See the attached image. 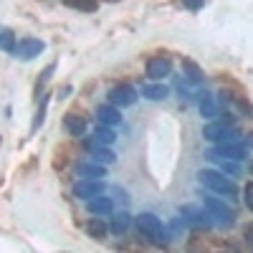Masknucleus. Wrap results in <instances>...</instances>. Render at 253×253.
<instances>
[{"mask_svg":"<svg viewBox=\"0 0 253 253\" xmlns=\"http://www.w3.org/2000/svg\"><path fill=\"white\" fill-rule=\"evenodd\" d=\"M203 205L210 210V215H213L215 223H220L223 228H230L236 223V210L230 208L228 203H223V195L220 198H205Z\"/></svg>","mask_w":253,"mask_h":253,"instance_id":"7ed1b4c3","label":"nucleus"},{"mask_svg":"<svg viewBox=\"0 0 253 253\" xmlns=\"http://www.w3.org/2000/svg\"><path fill=\"white\" fill-rule=\"evenodd\" d=\"M86 233L94 241H104V238H107V233H109V228H107V223L101 220V215H96V218H91L86 223Z\"/></svg>","mask_w":253,"mask_h":253,"instance_id":"f3484780","label":"nucleus"},{"mask_svg":"<svg viewBox=\"0 0 253 253\" xmlns=\"http://www.w3.org/2000/svg\"><path fill=\"white\" fill-rule=\"evenodd\" d=\"M109 101L114 107H132L137 101V91L129 86V84H119V86L109 89Z\"/></svg>","mask_w":253,"mask_h":253,"instance_id":"9d476101","label":"nucleus"},{"mask_svg":"<svg viewBox=\"0 0 253 253\" xmlns=\"http://www.w3.org/2000/svg\"><path fill=\"white\" fill-rule=\"evenodd\" d=\"M114 139H117V134H114L112 126H107V124H99V126H96V132H94V142H96V144L109 147V144H114Z\"/></svg>","mask_w":253,"mask_h":253,"instance_id":"412c9836","label":"nucleus"},{"mask_svg":"<svg viewBox=\"0 0 253 253\" xmlns=\"http://www.w3.org/2000/svg\"><path fill=\"white\" fill-rule=\"evenodd\" d=\"M180 215H182V223H187L195 230H208L210 225H213V215H210L208 208L203 210V208H195V205H182Z\"/></svg>","mask_w":253,"mask_h":253,"instance_id":"20e7f679","label":"nucleus"},{"mask_svg":"<svg viewBox=\"0 0 253 253\" xmlns=\"http://www.w3.org/2000/svg\"><path fill=\"white\" fill-rule=\"evenodd\" d=\"M142 96L150 99V101H165L170 96V89H167L162 81H152V84H144L142 86Z\"/></svg>","mask_w":253,"mask_h":253,"instance_id":"4468645a","label":"nucleus"},{"mask_svg":"<svg viewBox=\"0 0 253 253\" xmlns=\"http://www.w3.org/2000/svg\"><path fill=\"white\" fill-rule=\"evenodd\" d=\"M246 241L253 246V225H248V228H246Z\"/></svg>","mask_w":253,"mask_h":253,"instance_id":"bb28decb","label":"nucleus"},{"mask_svg":"<svg viewBox=\"0 0 253 253\" xmlns=\"http://www.w3.org/2000/svg\"><path fill=\"white\" fill-rule=\"evenodd\" d=\"M96 119H99V124L117 126V124H122V112L114 107V104H109V107H99L96 109Z\"/></svg>","mask_w":253,"mask_h":253,"instance_id":"2eb2a0df","label":"nucleus"},{"mask_svg":"<svg viewBox=\"0 0 253 253\" xmlns=\"http://www.w3.org/2000/svg\"><path fill=\"white\" fill-rule=\"evenodd\" d=\"M76 175L79 177H104V175H107V165H101V162H79L76 165Z\"/></svg>","mask_w":253,"mask_h":253,"instance_id":"ddd939ff","label":"nucleus"},{"mask_svg":"<svg viewBox=\"0 0 253 253\" xmlns=\"http://www.w3.org/2000/svg\"><path fill=\"white\" fill-rule=\"evenodd\" d=\"M137 228H139V236L150 238V241H155V243H167V241H170V238L165 236L162 223H160V218H157L155 213H142V215H137Z\"/></svg>","mask_w":253,"mask_h":253,"instance_id":"f03ea898","label":"nucleus"},{"mask_svg":"<svg viewBox=\"0 0 253 253\" xmlns=\"http://www.w3.org/2000/svg\"><path fill=\"white\" fill-rule=\"evenodd\" d=\"M182 5H185L187 10H200V8L205 5V0H182Z\"/></svg>","mask_w":253,"mask_h":253,"instance_id":"a878e982","label":"nucleus"},{"mask_svg":"<svg viewBox=\"0 0 253 253\" xmlns=\"http://www.w3.org/2000/svg\"><path fill=\"white\" fill-rule=\"evenodd\" d=\"M69 5L76 10H84V13H94L99 8V0H69Z\"/></svg>","mask_w":253,"mask_h":253,"instance_id":"5701e85b","label":"nucleus"},{"mask_svg":"<svg viewBox=\"0 0 253 253\" xmlns=\"http://www.w3.org/2000/svg\"><path fill=\"white\" fill-rule=\"evenodd\" d=\"M198 109L205 119H215L218 117V104H215V96L210 91H198Z\"/></svg>","mask_w":253,"mask_h":253,"instance_id":"9b49d317","label":"nucleus"},{"mask_svg":"<svg viewBox=\"0 0 253 253\" xmlns=\"http://www.w3.org/2000/svg\"><path fill=\"white\" fill-rule=\"evenodd\" d=\"M172 74V61L165 58V56H155L147 61V76H150L152 81H162L165 76Z\"/></svg>","mask_w":253,"mask_h":253,"instance_id":"1a4fd4ad","label":"nucleus"},{"mask_svg":"<svg viewBox=\"0 0 253 253\" xmlns=\"http://www.w3.org/2000/svg\"><path fill=\"white\" fill-rule=\"evenodd\" d=\"M129 225H132L129 213H114V218H112V233L114 236H124L126 230H129Z\"/></svg>","mask_w":253,"mask_h":253,"instance_id":"aec40b11","label":"nucleus"},{"mask_svg":"<svg viewBox=\"0 0 253 253\" xmlns=\"http://www.w3.org/2000/svg\"><path fill=\"white\" fill-rule=\"evenodd\" d=\"M46 51V43L43 41H38V38H20V43L15 46V56L18 58H23V61H31V58H36V56H41Z\"/></svg>","mask_w":253,"mask_h":253,"instance_id":"6e6552de","label":"nucleus"},{"mask_svg":"<svg viewBox=\"0 0 253 253\" xmlns=\"http://www.w3.org/2000/svg\"><path fill=\"white\" fill-rule=\"evenodd\" d=\"M220 170L228 172V175H238V172H241V167H238L236 160H233V162H223V165H220Z\"/></svg>","mask_w":253,"mask_h":253,"instance_id":"b1692460","label":"nucleus"},{"mask_svg":"<svg viewBox=\"0 0 253 253\" xmlns=\"http://www.w3.org/2000/svg\"><path fill=\"white\" fill-rule=\"evenodd\" d=\"M0 46H3L5 53H15V36L10 28H3L0 31Z\"/></svg>","mask_w":253,"mask_h":253,"instance_id":"4be33fe9","label":"nucleus"},{"mask_svg":"<svg viewBox=\"0 0 253 253\" xmlns=\"http://www.w3.org/2000/svg\"><path fill=\"white\" fill-rule=\"evenodd\" d=\"M63 126H66L69 134L84 137V132H86V119L79 117V114H66V119H63Z\"/></svg>","mask_w":253,"mask_h":253,"instance_id":"dca6fc26","label":"nucleus"},{"mask_svg":"<svg viewBox=\"0 0 253 253\" xmlns=\"http://www.w3.org/2000/svg\"><path fill=\"white\" fill-rule=\"evenodd\" d=\"M243 198H246V205L253 210V182H248V185H246V190H243Z\"/></svg>","mask_w":253,"mask_h":253,"instance_id":"393cba45","label":"nucleus"},{"mask_svg":"<svg viewBox=\"0 0 253 253\" xmlns=\"http://www.w3.org/2000/svg\"><path fill=\"white\" fill-rule=\"evenodd\" d=\"M91 157L96 162H101V165H114V160H117V155L109 150V147L96 144V142H91Z\"/></svg>","mask_w":253,"mask_h":253,"instance_id":"6ab92c4d","label":"nucleus"},{"mask_svg":"<svg viewBox=\"0 0 253 253\" xmlns=\"http://www.w3.org/2000/svg\"><path fill=\"white\" fill-rule=\"evenodd\" d=\"M182 71H185V76H187L190 84H203V79H205L203 69L198 66L193 58H182Z\"/></svg>","mask_w":253,"mask_h":253,"instance_id":"a211bd4d","label":"nucleus"},{"mask_svg":"<svg viewBox=\"0 0 253 253\" xmlns=\"http://www.w3.org/2000/svg\"><path fill=\"white\" fill-rule=\"evenodd\" d=\"M210 160H220V157H228V160H246L248 157V150H246V144L243 142H220L218 144V150L213 152H208Z\"/></svg>","mask_w":253,"mask_h":253,"instance_id":"39448f33","label":"nucleus"},{"mask_svg":"<svg viewBox=\"0 0 253 253\" xmlns=\"http://www.w3.org/2000/svg\"><path fill=\"white\" fill-rule=\"evenodd\" d=\"M203 137L208 139V142H230L236 137V132H233V126H230L228 122H210V124H205V129H203Z\"/></svg>","mask_w":253,"mask_h":253,"instance_id":"423d86ee","label":"nucleus"},{"mask_svg":"<svg viewBox=\"0 0 253 253\" xmlns=\"http://www.w3.org/2000/svg\"><path fill=\"white\" fill-rule=\"evenodd\" d=\"M104 193V182L99 177H81L76 185H74V195L79 200H91L96 195Z\"/></svg>","mask_w":253,"mask_h":253,"instance_id":"0eeeda50","label":"nucleus"},{"mask_svg":"<svg viewBox=\"0 0 253 253\" xmlns=\"http://www.w3.org/2000/svg\"><path fill=\"white\" fill-rule=\"evenodd\" d=\"M86 208H89V213H91V215H101V218L114 213V203H112V198H104V195H96V198L86 200Z\"/></svg>","mask_w":253,"mask_h":253,"instance_id":"f8f14e48","label":"nucleus"},{"mask_svg":"<svg viewBox=\"0 0 253 253\" xmlns=\"http://www.w3.org/2000/svg\"><path fill=\"white\" fill-rule=\"evenodd\" d=\"M198 180H200V185H205L210 193H215V195H223V198H236L238 195V185L230 177H225L223 170L220 172L218 170H200Z\"/></svg>","mask_w":253,"mask_h":253,"instance_id":"f257e3e1","label":"nucleus"}]
</instances>
